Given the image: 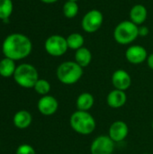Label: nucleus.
Here are the masks:
<instances>
[{
    "mask_svg": "<svg viewBox=\"0 0 153 154\" xmlns=\"http://www.w3.org/2000/svg\"><path fill=\"white\" fill-rule=\"evenodd\" d=\"M44 49L49 55L53 57H60L69 50L67 39L59 34L50 35L44 42Z\"/></svg>",
    "mask_w": 153,
    "mask_h": 154,
    "instance_id": "6",
    "label": "nucleus"
},
{
    "mask_svg": "<svg viewBox=\"0 0 153 154\" xmlns=\"http://www.w3.org/2000/svg\"><path fill=\"white\" fill-rule=\"evenodd\" d=\"M149 33H150V30L147 26H140L139 27V36L145 37V36L149 35Z\"/></svg>",
    "mask_w": 153,
    "mask_h": 154,
    "instance_id": "24",
    "label": "nucleus"
},
{
    "mask_svg": "<svg viewBox=\"0 0 153 154\" xmlns=\"http://www.w3.org/2000/svg\"><path fill=\"white\" fill-rule=\"evenodd\" d=\"M78 11H79V7L78 2H73V1H67L62 8L64 16L69 19H72L76 17L78 14Z\"/></svg>",
    "mask_w": 153,
    "mask_h": 154,
    "instance_id": "21",
    "label": "nucleus"
},
{
    "mask_svg": "<svg viewBox=\"0 0 153 154\" xmlns=\"http://www.w3.org/2000/svg\"><path fill=\"white\" fill-rule=\"evenodd\" d=\"M66 39H67V43H68L69 49L77 51V50L84 47L83 45H84V42H85V39L78 32L70 33Z\"/></svg>",
    "mask_w": 153,
    "mask_h": 154,
    "instance_id": "19",
    "label": "nucleus"
},
{
    "mask_svg": "<svg viewBox=\"0 0 153 154\" xmlns=\"http://www.w3.org/2000/svg\"><path fill=\"white\" fill-rule=\"evenodd\" d=\"M95 104V98L92 94L84 92L80 94L76 101V106L78 110L79 111H87L88 112Z\"/></svg>",
    "mask_w": 153,
    "mask_h": 154,
    "instance_id": "16",
    "label": "nucleus"
},
{
    "mask_svg": "<svg viewBox=\"0 0 153 154\" xmlns=\"http://www.w3.org/2000/svg\"><path fill=\"white\" fill-rule=\"evenodd\" d=\"M69 125L77 134L81 135H89L96 130V123L90 113L78 110L70 116Z\"/></svg>",
    "mask_w": 153,
    "mask_h": 154,
    "instance_id": "2",
    "label": "nucleus"
},
{
    "mask_svg": "<svg viewBox=\"0 0 153 154\" xmlns=\"http://www.w3.org/2000/svg\"><path fill=\"white\" fill-rule=\"evenodd\" d=\"M15 154H36L34 148L30 144H21L17 147Z\"/></svg>",
    "mask_w": 153,
    "mask_h": 154,
    "instance_id": "23",
    "label": "nucleus"
},
{
    "mask_svg": "<svg viewBox=\"0 0 153 154\" xmlns=\"http://www.w3.org/2000/svg\"><path fill=\"white\" fill-rule=\"evenodd\" d=\"M67 1H73V2H78V0H67Z\"/></svg>",
    "mask_w": 153,
    "mask_h": 154,
    "instance_id": "27",
    "label": "nucleus"
},
{
    "mask_svg": "<svg viewBox=\"0 0 153 154\" xmlns=\"http://www.w3.org/2000/svg\"><path fill=\"white\" fill-rule=\"evenodd\" d=\"M14 79L17 85L24 88H33L39 79V73L34 66L29 63H23L16 67Z\"/></svg>",
    "mask_w": 153,
    "mask_h": 154,
    "instance_id": "5",
    "label": "nucleus"
},
{
    "mask_svg": "<svg viewBox=\"0 0 153 154\" xmlns=\"http://www.w3.org/2000/svg\"><path fill=\"white\" fill-rule=\"evenodd\" d=\"M32 50L31 40L23 33H11L5 37L2 44L5 57L13 60H20L28 57Z\"/></svg>",
    "mask_w": 153,
    "mask_h": 154,
    "instance_id": "1",
    "label": "nucleus"
},
{
    "mask_svg": "<svg viewBox=\"0 0 153 154\" xmlns=\"http://www.w3.org/2000/svg\"><path fill=\"white\" fill-rule=\"evenodd\" d=\"M104 22V15L101 11L92 9L86 13L81 21L82 29L87 33H93L98 31Z\"/></svg>",
    "mask_w": 153,
    "mask_h": 154,
    "instance_id": "7",
    "label": "nucleus"
},
{
    "mask_svg": "<svg viewBox=\"0 0 153 154\" xmlns=\"http://www.w3.org/2000/svg\"><path fill=\"white\" fill-rule=\"evenodd\" d=\"M32 121V115L26 110H20L16 112L14 116L13 122L16 128L18 129H26L28 128Z\"/></svg>",
    "mask_w": 153,
    "mask_h": 154,
    "instance_id": "15",
    "label": "nucleus"
},
{
    "mask_svg": "<svg viewBox=\"0 0 153 154\" xmlns=\"http://www.w3.org/2000/svg\"><path fill=\"white\" fill-rule=\"evenodd\" d=\"M112 83L115 89L125 91L132 85V78L124 69H117L112 75Z\"/></svg>",
    "mask_w": 153,
    "mask_h": 154,
    "instance_id": "12",
    "label": "nucleus"
},
{
    "mask_svg": "<svg viewBox=\"0 0 153 154\" xmlns=\"http://www.w3.org/2000/svg\"><path fill=\"white\" fill-rule=\"evenodd\" d=\"M127 96L125 91L114 89L110 91L106 97V104L111 108H120L126 104Z\"/></svg>",
    "mask_w": 153,
    "mask_h": 154,
    "instance_id": "13",
    "label": "nucleus"
},
{
    "mask_svg": "<svg viewBox=\"0 0 153 154\" xmlns=\"http://www.w3.org/2000/svg\"><path fill=\"white\" fill-rule=\"evenodd\" d=\"M14 60L5 57L0 60V76L3 78L13 77L16 69Z\"/></svg>",
    "mask_w": 153,
    "mask_h": 154,
    "instance_id": "18",
    "label": "nucleus"
},
{
    "mask_svg": "<svg viewBox=\"0 0 153 154\" xmlns=\"http://www.w3.org/2000/svg\"><path fill=\"white\" fill-rule=\"evenodd\" d=\"M41 1L45 4H54V3L58 2L59 0H41Z\"/></svg>",
    "mask_w": 153,
    "mask_h": 154,
    "instance_id": "26",
    "label": "nucleus"
},
{
    "mask_svg": "<svg viewBox=\"0 0 153 154\" xmlns=\"http://www.w3.org/2000/svg\"><path fill=\"white\" fill-rule=\"evenodd\" d=\"M37 108L39 112L43 116H52L57 112L59 108V102L54 97L50 95L42 96L37 103Z\"/></svg>",
    "mask_w": 153,
    "mask_h": 154,
    "instance_id": "9",
    "label": "nucleus"
},
{
    "mask_svg": "<svg viewBox=\"0 0 153 154\" xmlns=\"http://www.w3.org/2000/svg\"><path fill=\"white\" fill-rule=\"evenodd\" d=\"M126 60L134 65L142 64L148 58V52L146 49L141 45H131L125 51Z\"/></svg>",
    "mask_w": 153,
    "mask_h": 154,
    "instance_id": "10",
    "label": "nucleus"
},
{
    "mask_svg": "<svg viewBox=\"0 0 153 154\" xmlns=\"http://www.w3.org/2000/svg\"><path fill=\"white\" fill-rule=\"evenodd\" d=\"M146 61H147V64H148L149 68L153 70V53L148 55V58H147V60Z\"/></svg>",
    "mask_w": 153,
    "mask_h": 154,
    "instance_id": "25",
    "label": "nucleus"
},
{
    "mask_svg": "<svg viewBox=\"0 0 153 154\" xmlns=\"http://www.w3.org/2000/svg\"><path fill=\"white\" fill-rule=\"evenodd\" d=\"M152 130H153V121H152Z\"/></svg>",
    "mask_w": 153,
    "mask_h": 154,
    "instance_id": "28",
    "label": "nucleus"
},
{
    "mask_svg": "<svg viewBox=\"0 0 153 154\" xmlns=\"http://www.w3.org/2000/svg\"><path fill=\"white\" fill-rule=\"evenodd\" d=\"M139 36V26L132 21L119 23L114 30V39L121 45H128L134 42Z\"/></svg>",
    "mask_w": 153,
    "mask_h": 154,
    "instance_id": "4",
    "label": "nucleus"
},
{
    "mask_svg": "<svg viewBox=\"0 0 153 154\" xmlns=\"http://www.w3.org/2000/svg\"><path fill=\"white\" fill-rule=\"evenodd\" d=\"M148 11L143 5H134L130 11V21L136 25H142L147 19Z\"/></svg>",
    "mask_w": 153,
    "mask_h": 154,
    "instance_id": "14",
    "label": "nucleus"
},
{
    "mask_svg": "<svg viewBox=\"0 0 153 154\" xmlns=\"http://www.w3.org/2000/svg\"><path fill=\"white\" fill-rule=\"evenodd\" d=\"M115 143L108 135L97 136L90 145L91 154H113Z\"/></svg>",
    "mask_w": 153,
    "mask_h": 154,
    "instance_id": "8",
    "label": "nucleus"
},
{
    "mask_svg": "<svg viewBox=\"0 0 153 154\" xmlns=\"http://www.w3.org/2000/svg\"><path fill=\"white\" fill-rule=\"evenodd\" d=\"M129 134V127L127 124L124 121H115L114 122L108 131V136L115 142V143H121L123 142Z\"/></svg>",
    "mask_w": 153,
    "mask_h": 154,
    "instance_id": "11",
    "label": "nucleus"
},
{
    "mask_svg": "<svg viewBox=\"0 0 153 154\" xmlns=\"http://www.w3.org/2000/svg\"><path fill=\"white\" fill-rule=\"evenodd\" d=\"M83 68L76 61H64L57 68L56 75L60 82L64 85L76 84L83 76Z\"/></svg>",
    "mask_w": 153,
    "mask_h": 154,
    "instance_id": "3",
    "label": "nucleus"
},
{
    "mask_svg": "<svg viewBox=\"0 0 153 154\" xmlns=\"http://www.w3.org/2000/svg\"><path fill=\"white\" fill-rule=\"evenodd\" d=\"M145 154H148V153H145Z\"/></svg>",
    "mask_w": 153,
    "mask_h": 154,
    "instance_id": "29",
    "label": "nucleus"
},
{
    "mask_svg": "<svg viewBox=\"0 0 153 154\" xmlns=\"http://www.w3.org/2000/svg\"><path fill=\"white\" fill-rule=\"evenodd\" d=\"M91 60H92V53L87 48L82 47L76 51L75 61L83 69L87 67L90 64Z\"/></svg>",
    "mask_w": 153,
    "mask_h": 154,
    "instance_id": "17",
    "label": "nucleus"
},
{
    "mask_svg": "<svg viewBox=\"0 0 153 154\" xmlns=\"http://www.w3.org/2000/svg\"><path fill=\"white\" fill-rule=\"evenodd\" d=\"M33 89L37 94L41 96H46L50 91V84L48 80L44 79H39L35 83Z\"/></svg>",
    "mask_w": 153,
    "mask_h": 154,
    "instance_id": "22",
    "label": "nucleus"
},
{
    "mask_svg": "<svg viewBox=\"0 0 153 154\" xmlns=\"http://www.w3.org/2000/svg\"><path fill=\"white\" fill-rule=\"evenodd\" d=\"M14 9L12 0H0V19L3 22H7Z\"/></svg>",
    "mask_w": 153,
    "mask_h": 154,
    "instance_id": "20",
    "label": "nucleus"
}]
</instances>
